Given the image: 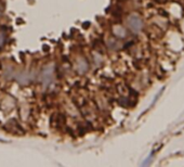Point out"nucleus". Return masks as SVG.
I'll return each instance as SVG.
<instances>
[{
  "mask_svg": "<svg viewBox=\"0 0 184 167\" xmlns=\"http://www.w3.org/2000/svg\"><path fill=\"white\" fill-rule=\"evenodd\" d=\"M3 41H4V37H3L2 35L0 34V46L2 45V43H3Z\"/></svg>",
  "mask_w": 184,
  "mask_h": 167,
  "instance_id": "nucleus-2",
  "label": "nucleus"
},
{
  "mask_svg": "<svg viewBox=\"0 0 184 167\" xmlns=\"http://www.w3.org/2000/svg\"><path fill=\"white\" fill-rule=\"evenodd\" d=\"M128 24H129V27L132 29L133 31H140L142 29V26H143V23H142V20L140 19L138 15H131L128 20Z\"/></svg>",
  "mask_w": 184,
  "mask_h": 167,
  "instance_id": "nucleus-1",
  "label": "nucleus"
}]
</instances>
